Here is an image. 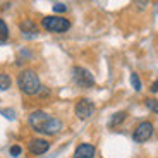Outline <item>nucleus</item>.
<instances>
[{
	"label": "nucleus",
	"mask_w": 158,
	"mask_h": 158,
	"mask_svg": "<svg viewBox=\"0 0 158 158\" xmlns=\"http://www.w3.org/2000/svg\"><path fill=\"white\" fill-rule=\"evenodd\" d=\"M131 83H132L136 91H141V81H139L138 74H131Z\"/></svg>",
	"instance_id": "nucleus-14"
},
{
	"label": "nucleus",
	"mask_w": 158,
	"mask_h": 158,
	"mask_svg": "<svg viewBox=\"0 0 158 158\" xmlns=\"http://www.w3.org/2000/svg\"><path fill=\"white\" fill-rule=\"evenodd\" d=\"M48 148H50V143L45 141V139H31L28 144V150L33 155H43L48 151Z\"/></svg>",
	"instance_id": "nucleus-7"
},
{
	"label": "nucleus",
	"mask_w": 158,
	"mask_h": 158,
	"mask_svg": "<svg viewBox=\"0 0 158 158\" xmlns=\"http://www.w3.org/2000/svg\"><path fill=\"white\" fill-rule=\"evenodd\" d=\"M17 86H19V89L23 91V93H26V95H36L40 91V88H41V83H40V77L35 71L26 69V71H23L19 74V77H17Z\"/></svg>",
	"instance_id": "nucleus-2"
},
{
	"label": "nucleus",
	"mask_w": 158,
	"mask_h": 158,
	"mask_svg": "<svg viewBox=\"0 0 158 158\" xmlns=\"http://www.w3.org/2000/svg\"><path fill=\"white\" fill-rule=\"evenodd\" d=\"M10 76L9 74H5V72H2L0 74V91H5V89H9L10 88Z\"/></svg>",
	"instance_id": "nucleus-11"
},
{
	"label": "nucleus",
	"mask_w": 158,
	"mask_h": 158,
	"mask_svg": "<svg viewBox=\"0 0 158 158\" xmlns=\"http://www.w3.org/2000/svg\"><path fill=\"white\" fill-rule=\"evenodd\" d=\"M93 112H95V103L91 102V100H88V98H81L77 102V105H76V115H77L79 118L91 117Z\"/></svg>",
	"instance_id": "nucleus-6"
},
{
	"label": "nucleus",
	"mask_w": 158,
	"mask_h": 158,
	"mask_svg": "<svg viewBox=\"0 0 158 158\" xmlns=\"http://www.w3.org/2000/svg\"><path fill=\"white\" fill-rule=\"evenodd\" d=\"M53 10H55V12H65V10H67V7H65V4H55V5H53Z\"/></svg>",
	"instance_id": "nucleus-16"
},
{
	"label": "nucleus",
	"mask_w": 158,
	"mask_h": 158,
	"mask_svg": "<svg viewBox=\"0 0 158 158\" xmlns=\"http://www.w3.org/2000/svg\"><path fill=\"white\" fill-rule=\"evenodd\" d=\"M2 114H5V117H7V118H14V112H12V110H2Z\"/></svg>",
	"instance_id": "nucleus-17"
},
{
	"label": "nucleus",
	"mask_w": 158,
	"mask_h": 158,
	"mask_svg": "<svg viewBox=\"0 0 158 158\" xmlns=\"http://www.w3.org/2000/svg\"><path fill=\"white\" fill-rule=\"evenodd\" d=\"M151 136H153V124L151 122H141L134 129L132 138H134L136 143H144V141H148Z\"/></svg>",
	"instance_id": "nucleus-5"
},
{
	"label": "nucleus",
	"mask_w": 158,
	"mask_h": 158,
	"mask_svg": "<svg viewBox=\"0 0 158 158\" xmlns=\"http://www.w3.org/2000/svg\"><path fill=\"white\" fill-rule=\"evenodd\" d=\"M126 117H127L126 112H117V114H114L110 118V122H108V127H115V126H118V124H122L124 120H126Z\"/></svg>",
	"instance_id": "nucleus-10"
},
{
	"label": "nucleus",
	"mask_w": 158,
	"mask_h": 158,
	"mask_svg": "<svg viewBox=\"0 0 158 158\" xmlns=\"http://www.w3.org/2000/svg\"><path fill=\"white\" fill-rule=\"evenodd\" d=\"M41 26L50 33H65L71 28V23L69 19L60 16H47L41 19Z\"/></svg>",
	"instance_id": "nucleus-3"
},
{
	"label": "nucleus",
	"mask_w": 158,
	"mask_h": 158,
	"mask_svg": "<svg viewBox=\"0 0 158 158\" xmlns=\"http://www.w3.org/2000/svg\"><path fill=\"white\" fill-rule=\"evenodd\" d=\"M21 151H23V150H21V146H17V144L10 148V155H12V156H19Z\"/></svg>",
	"instance_id": "nucleus-15"
},
{
	"label": "nucleus",
	"mask_w": 158,
	"mask_h": 158,
	"mask_svg": "<svg viewBox=\"0 0 158 158\" xmlns=\"http://www.w3.org/2000/svg\"><path fill=\"white\" fill-rule=\"evenodd\" d=\"M144 103H146V107L150 108V110L153 112V114H158V102H156V100H153V98H148Z\"/></svg>",
	"instance_id": "nucleus-13"
},
{
	"label": "nucleus",
	"mask_w": 158,
	"mask_h": 158,
	"mask_svg": "<svg viewBox=\"0 0 158 158\" xmlns=\"http://www.w3.org/2000/svg\"><path fill=\"white\" fill-rule=\"evenodd\" d=\"M72 77H74V83L81 88H91L95 84V77L88 69L84 67H74L72 71Z\"/></svg>",
	"instance_id": "nucleus-4"
},
{
	"label": "nucleus",
	"mask_w": 158,
	"mask_h": 158,
	"mask_svg": "<svg viewBox=\"0 0 158 158\" xmlns=\"http://www.w3.org/2000/svg\"><path fill=\"white\" fill-rule=\"evenodd\" d=\"M29 126L36 131V132H41V134H48V136H53L57 132L62 131V122L55 117H50L48 114L41 110H36L29 115Z\"/></svg>",
	"instance_id": "nucleus-1"
},
{
	"label": "nucleus",
	"mask_w": 158,
	"mask_h": 158,
	"mask_svg": "<svg viewBox=\"0 0 158 158\" xmlns=\"http://www.w3.org/2000/svg\"><path fill=\"white\" fill-rule=\"evenodd\" d=\"M7 38H9V28H7V24H5V21L0 19V43L7 41Z\"/></svg>",
	"instance_id": "nucleus-12"
},
{
	"label": "nucleus",
	"mask_w": 158,
	"mask_h": 158,
	"mask_svg": "<svg viewBox=\"0 0 158 158\" xmlns=\"http://www.w3.org/2000/svg\"><path fill=\"white\" fill-rule=\"evenodd\" d=\"M96 153L95 146L93 144H88V143H83V144H79L74 151V158H93Z\"/></svg>",
	"instance_id": "nucleus-8"
},
{
	"label": "nucleus",
	"mask_w": 158,
	"mask_h": 158,
	"mask_svg": "<svg viewBox=\"0 0 158 158\" xmlns=\"http://www.w3.org/2000/svg\"><path fill=\"white\" fill-rule=\"evenodd\" d=\"M151 91H153V93H156V91H158V81L151 84Z\"/></svg>",
	"instance_id": "nucleus-18"
},
{
	"label": "nucleus",
	"mask_w": 158,
	"mask_h": 158,
	"mask_svg": "<svg viewBox=\"0 0 158 158\" xmlns=\"http://www.w3.org/2000/svg\"><path fill=\"white\" fill-rule=\"evenodd\" d=\"M21 31H23L26 36H36L38 28L33 24V21H24V23L21 24Z\"/></svg>",
	"instance_id": "nucleus-9"
}]
</instances>
